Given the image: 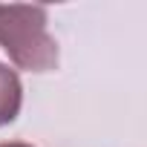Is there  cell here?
Segmentation results:
<instances>
[{"label": "cell", "mask_w": 147, "mask_h": 147, "mask_svg": "<svg viewBox=\"0 0 147 147\" xmlns=\"http://www.w3.org/2000/svg\"><path fill=\"white\" fill-rule=\"evenodd\" d=\"M0 49L29 72L58 66V43L46 29V9L29 3H0Z\"/></svg>", "instance_id": "1"}, {"label": "cell", "mask_w": 147, "mask_h": 147, "mask_svg": "<svg viewBox=\"0 0 147 147\" xmlns=\"http://www.w3.org/2000/svg\"><path fill=\"white\" fill-rule=\"evenodd\" d=\"M20 104H23V84L18 72L9 69L6 63H0V127L18 118Z\"/></svg>", "instance_id": "2"}, {"label": "cell", "mask_w": 147, "mask_h": 147, "mask_svg": "<svg viewBox=\"0 0 147 147\" xmlns=\"http://www.w3.org/2000/svg\"><path fill=\"white\" fill-rule=\"evenodd\" d=\"M0 147H32V144H23V141H3Z\"/></svg>", "instance_id": "3"}]
</instances>
